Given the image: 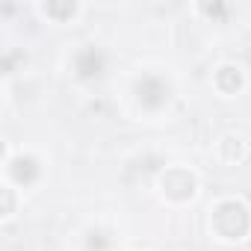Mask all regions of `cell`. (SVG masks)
I'll return each instance as SVG.
<instances>
[{"label": "cell", "instance_id": "5b68a950", "mask_svg": "<svg viewBox=\"0 0 251 251\" xmlns=\"http://www.w3.org/2000/svg\"><path fill=\"white\" fill-rule=\"evenodd\" d=\"M210 86L219 98H239L248 89V71L242 62H219L210 74Z\"/></svg>", "mask_w": 251, "mask_h": 251}, {"label": "cell", "instance_id": "8992f818", "mask_svg": "<svg viewBox=\"0 0 251 251\" xmlns=\"http://www.w3.org/2000/svg\"><path fill=\"white\" fill-rule=\"evenodd\" d=\"M213 157L222 166H239L251 157V139H245L242 133H225L216 139L213 145Z\"/></svg>", "mask_w": 251, "mask_h": 251}, {"label": "cell", "instance_id": "ba28073f", "mask_svg": "<svg viewBox=\"0 0 251 251\" xmlns=\"http://www.w3.org/2000/svg\"><path fill=\"white\" fill-rule=\"evenodd\" d=\"M192 12L198 18H204L207 24H225L233 15V6H227V3H195Z\"/></svg>", "mask_w": 251, "mask_h": 251}, {"label": "cell", "instance_id": "52a82bcc", "mask_svg": "<svg viewBox=\"0 0 251 251\" xmlns=\"http://www.w3.org/2000/svg\"><path fill=\"white\" fill-rule=\"evenodd\" d=\"M36 12L50 24H77L86 15V6L74 3V0H50V3H39Z\"/></svg>", "mask_w": 251, "mask_h": 251}, {"label": "cell", "instance_id": "9c48e42d", "mask_svg": "<svg viewBox=\"0 0 251 251\" xmlns=\"http://www.w3.org/2000/svg\"><path fill=\"white\" fill-rule=\"evenodd\" d=\"M0 192H3V222H9V219L15 216V195H18L21 189H15L12 183H6V180H3Z\"/></svg>", "mask_w": 251, "mask_h": 251}, {"label": "cell", "instance_id": "277c9868", "mask_svg": "<svg viewBox=\"0 0 251 251\" xmlns=\"http://www.w3.org/2000/svg\"><path fill=\"white\" fill-rule=\"evenodd\" d=\"M109 68V53L98 42H80L68 53V71L77 83H98Z\"/></svg>", "mask_w": 251, "mask_h": 251}, {"label": "cell", "instance_id": "7a4b0ae2", "mask_svg": "<svg viewBox=\"0 0 251 251\" xmlns=\"http://www.w3.org/2000/svg\"><path fill=\"white\" fill-rule=\"evenodd\" d=\"M130 100L142 115L157 118V115L169 112V106L175 100V83L169 74H160L154 68H142L130 80Z\"/></svg>", "mask_w": 251, "mask_h": 251}, {"label": "cell", "instance_id": "6da1fadb", "mask_svg": "<svg viewBox=\"0 0 251 251\" xmlns=\"http://www.w3.org/2000/svg\"><path fill=\"white\" fill-rule=\"evenodd\" d=\"M207 230L222 245H239L251 236V207L239 195H219L207 210Z\"/></svg>", "mask_w": 251, "mask_h": 251}, {"label": "cell", "instance_id": "3957f363", "mask_svg": "<svg viewBox=\"0 0 251 251\" xmlns=\"http://www.w3.org/2000/svg\"><path fill=\"white\" fill-rule=\"evenodd\" d=\"M154 189L157 195L169 204V207H186L198 198L201 192V177L195 169L183 166V163H172L166 169L157 172V180H154Z\"/></svg>", "mask_w": 251, "mask_h": 251}]
</instances>
